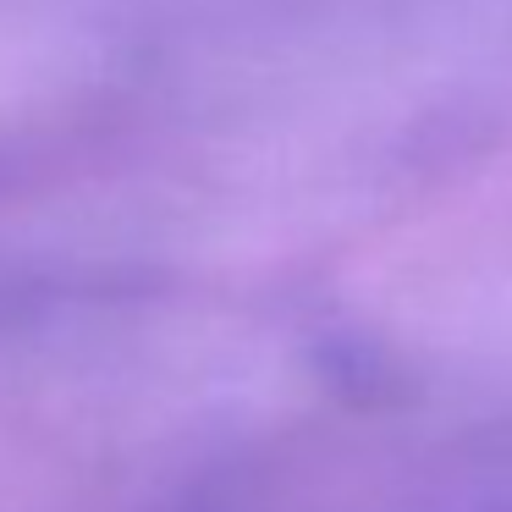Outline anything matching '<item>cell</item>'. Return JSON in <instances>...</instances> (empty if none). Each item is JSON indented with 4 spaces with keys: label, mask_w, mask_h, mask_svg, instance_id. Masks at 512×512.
<instances>
[]
</instances>
